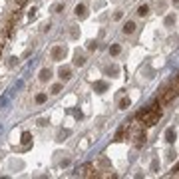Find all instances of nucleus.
Instances as JSON below:
<instances>
[{
    "label": "nucleus",
    "mask_w": 179,
    "mask_h": 179,
    "mask_svg": "<svg viewBox=\"0 0 179 179\" xmlns=\"http://www.w3.org/2000/svg\"><path fill=\"white\" fill-rule=\"evenodd\" d=\"M26 2L28 0H0V52L18 26Z\"/></svg>",
    "instance_id": "nucleus-1"
},
{
    "label": "nucleus",
    "mask_w": 179,
    "mask_h": 179,
    "mask_svg": "<svg viewBox=\"0 0 179 179\" xmlns=\"http://www.w3.org/2000/svg\"><path fill=\"white\" fill-rule=\"evenodd\" d=\"M161 116H163V109H161V106L159 104H153V106H149V108H145V109H142V112L135 116V119L142 125H155L157 122L161 119Z\"/></svg>",
    "instance_id": "nucleus-2"
},
{
    "label": "nucleus",
    "mask_w": 179,
    "mask_h": 179,
    "mask_svg": "<svg viewBox=\"0 0 179 179\" xmlns=\"http://www.w3.org/2000/svg\"><path fill=\"white\" fill-rule=\"evenodd\" d=\"M66 52H68V48L64 46V44H58V46H54L52 48V54H50V56H52V60H62V58L66 56Z\"/></svg>",
    "instance_id": "nucleus-3"
},
{
    "label": "nucleus",
    "mask_w": 179,
    "mask_h": 179,
    "mask_svg": "<svg viewBox=\"0 0 179 179\" xmlns=\"http://www.w3.org/2000/svg\"><path fill=\"white\" fill-rule=\"evenodd\" d=\"M175 137H177V132H175V127H167L165 129V142L167 143H173Z\"/></svg>",
    "instance_id": "nucleus-4"
},
{
    "label": "nucleus",
    "mask_w": 179,
    "mask_h": 179,
    "mask_svg": "<svg viewBox=\"0 0 179 179\" xmlns=\"http://www.w3.org/2000/svg\"><path fill=\"white\" fill-rule=\"evenodd\" d=\"M58 74H60V78H62L64 82H66V80H70V78H72V72H70V68H60V72H58Z\"/></svg>",
    "instance_id": "nucleus-5"
},
{
    "label": "nucleus",
    "mask_w": 179,
    "mask_h": 179,
    "mask_svg": "<svg viewBox=\"0 0 179 179\" xmlns=\"http://www.w3.org/2000/svg\"><path fill=\"white\" fill-rule=\"evenodd\" d=\"M135 32V22H125L123 24V34H133Z\"/></svg>",
    "instance_id": "nucleus-6"
},
{
    "label": "nucleus",
    "mask_w": 179,
    "mask_h": 179,
    "mask_svg": "<svg viewBox=\"0 0 179 179\" xmlns=\"http://www.w3.org/2000/svg\"><path fill=\"white\" fill-rule=\"evenodd\" d=\"M143 143H145V133H143V132H137V135H135V145L142 147Z\"/></svg>",
    "instance_id": "nucleus-7"
},
{
    "label": "nucleus",
    "mask_w": 179,
    "mask_h": 179,
    "mask_svg": "<svg viewBox=\"0 0 179 179\" xmlns=\"http://www.w3.org/2000/svg\"><path fill=\"white\" fill-rule=\"evenodd\" d=\"M76 14L80 16V18H86V14H88V12H86V6L84 4H78V6H76Z\"/></svg>",
    "instance_id": "nucleus-8"
},
{
    "label": "nucleus",
    "mask_w": 179,
    "mask_h": 179,
    "mask_svg": "<svg viewBox=\"0 0 179 179\" xmlns=\"http://www.w3.org/2000/svg\"><path fill=\"white\" fill-rule=\"evenodd\" d=\"M147 12H149V6H147V4H142L139 8H137V16H142V18H143V16H147Z\"/></svg>",
    "instance_id": "nucleus-9"
},
{
    "label": "nucleus",
    "mask_w": 179,
    "mask_h": 179,
    "mask_svg": "<svg viewBox=\"0 0 179 179\" xmlns=\"http://www.w3.org/2000/svg\"><path fill=\"white\" fill-rule=\"evenodd\" d=\"M74 64H76V66H84V64H86V56H82V54H76Z\"/></svg>",
    "instance_id": "nucleus-10"
},
{
    "label": "nucleus",
    "mask_w": 179,
    "mask_h": 179,
    "mask_svg": "<svg viewBox=\"0 0 179 179\" xmlns=\"http://www.w3.org/2000/svg\"><path fill=\"white\" fill-rule=\"evenodd\" d=\"M50 78H52V72H50V70H42V72H40V80H42V82H48Z\"/></svg>",
    "instance_id": "nucleus-11"
},
{
    "label": "nucleus",
    "mask_w": 179,
    "mask_h": 179,
    "mask_svg": "<svg viewBox=\"0 0 179 179\" xmlns=\"http://www.w3.org/2000/svg\"><path fill=\"white\" fill-rule=\"evenodd\" d=\"M175 24V14H169V16H165V26L169 28V26H173Z\"/></svg>",
    "instance_id": "nucleus-12"
},
{
    "label": "nucleus",
    "mask_w": 179,
    "mask_h": 179,
    "mask_svg": "<svg viewBox=\"0 0 179 179\" xmlns=\"http://www.w3.org/2000/svg\"><path fill=\"white\" fill-rule=\"evenodd\" d=\"M96 90L102 94V92H106V90H108V84H106V82H98V84H96Z\"/></svg>",
    "instance_id": "nucleus-13"
},
{
    "label": "nucleus",
    "mask_w": 179,
    "mask_h": 179,
    "mask_svg": "<svg viewBox=\"0 0 179 179\" xmlns=\"http://www.w3.org/2000/svg\"><path fill=\"white\" fill-rule=\"evenodd\" d=\"M129 104H132L129 98H123L122 102H119V109H127V108H129Z\"/></svg>",
    "instance_id": "nucleus-14"
},
{
    "label": "nucleus",
    "mask_w": 179,
    "mask_h": 179,
    "mask_svg": "<svg viewBox=\"0 0 179 179\" xmlns=\"http://www.w3.org/2000/svg\"><path fill=\"white\" fill-rule=\"evenodd\" d=\"M118 72H119V68H118V66H109V68H106V74H112V76H118Z\"/></svg>",
    "instance_id": "nucleus-15"
},
{
    "label": "nucleus",
    "mask_w": 179,
    "mask_h": 179,
    "mask_svg": "<svg viewBox=\"0 0 179 179\" xmlns=\"http://www.w3.org/2000/svg\"><path fill=\"white\" fill-rule=\"evenodd\" d=\"M119 52H122V48H119L118 46V44H113V46L112 48H109V54H112V56H118V54Z\"/></svg>",
    "instance_id": "nucleus-16"
},
{
    "label": "nucleus",
    "mask_w": 179,
    "mask_h": 179,
    "mask_svg": "<svg viewBox=\"0 0 179 179\" xmlns=\"http://www.w3.org/2000/svg\"><path fill=\"white\" fill-rule=\"evenodd\" d=\"M36 102H38V104L46 102V94H38V96H36Z\"/></svg>",
    "instance_id": "nucleus-17"
},
{
    "label": "nucleus",
    "mask_w": 179,
    "mask_h": 179,
    "mask_svg": "<svg viewBox=\"0 0 179 179\" xmlns=\"http://www.w3.org/2000/svg\"><path fill=\"white\" fill-rule=\"evenodd\" d=\"M60 92H62V86H60V84H58V86H54V88H52V94H60Z\"/></svg>",
    "instance_id": "nucleus-18"
},
{
    "label": "nucleus",
    "mask_w": 179,
    "mask_h": 179,
    "mask_svg": "<svg viewBox=\"0 0 179 179\" xmlns=\"http://www.w3.org/2000/svg\"><path fill=\"white\" fill-rule=\"evenodd\" d=\"M157 167H159V161H153V163H151V171H157Z\"/></svg>",
    "instance_id": "nucleus-19"
},
{
    "label": "nucleus",
    "mask_w": 179,
    "mask_h": 179,
    "mask_svg": "<svg viewBox=\"0 0 179 179\" xmlns=\"http://www.w3.org/2000/svg\"><path fill=\"white\" fill-rule=\"evenodd\" d=\"M96 46H98L96 42H88V50H96Z\"/></svg>",
    "instance_id": "nucleus-20"
},
{
    "label": "nucleus",
    "mask_w": 179,
    "mask_h": 179,
    "mask_svg": "<svg viewBox=\"0 0 179 179\" xmlns=\"http://www.w3.org/2000/svg\"><path fill=\"white\" fill-rule=\"evenodd\" d=\"M173 171H175V173H179V163L175 165V169H173Z\"/></svg>",
    "instance_id": "nucleus-21"
},
{
    "label": "nucleus",
    "mask_w": 179,
    "mask_h": 179,
    "mask_svg": "<svg viewBox=\"0 0 179 179\" xmlns=\"http://www.w3.org/2000/svg\"><path fill=\"white\" fill-rule=\"evenodd\" d=\"M171 2H173V4H179V0H171Z\"/></svg>",
    "instance_id": "nucleus-22"
}]
</instances>
